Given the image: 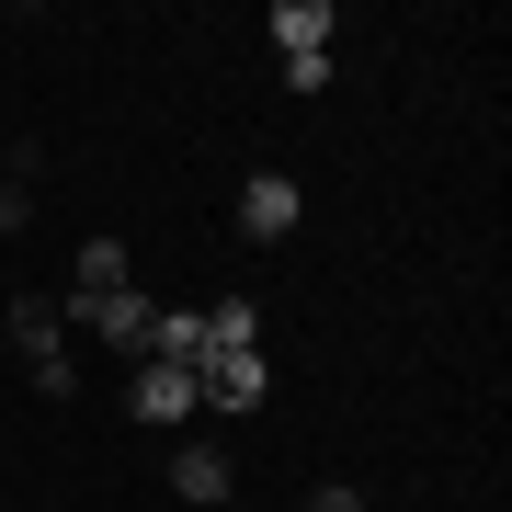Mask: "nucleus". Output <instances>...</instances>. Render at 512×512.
Here are the masks:
<instances>
[{
    "label": "nucleus",
    "instance_id": "4",
    "mask_svg": "<svg viewBox=\"0 0 512 512\" xmlns=\"http://www.w3.org/2000/svg\"><path fill=\"white\" fill-rule=\"evenodd\" d=\"M126 410L148 421V433H171V421H183V410H205V399H194V365H137Z\"/></svg>",
    "mask_w": 512,
    "mask_h": 512
},
{
    "label": "nucleus",
    "instance_id": "3",
    "mask_svg": "<svg viewBox=\"0 0 512 512\" xmlns=\"http://www.w3.org/2000/svg\"><path fill=\"white\" fill-rule=\"evenodd\" d=\"M57 319L92 330V342H114V353H148V296H137V285H126V296H69Z\"/></svg>",
    "mask_w": 512,
    "mask_h": 512
},
{
    "label": "nucleus",
    "instance_id": "1",
    "mask_svg": "<svg viewBox=\"0 0 512 512\" xmlns=\"http://www.w3.org/2000/svg\"><path fill=\"white\" fill-rule=\"evenodd\" d=\"M0 353H23L35 399H80V365H69V319H57L46 296H12V308H0Z\"/></svg>",
    "mask_w": 512,
    "mask_h": 512
},
{
    "label": "nucleus",
    "instance_id": "11",
    "mask_svg": "<svg viewBox=\"0 0 512 512\" xmlns=\"http://www.w3.org/2000/svg\"><path fill=\"white\" fill-rule=\"evenodd\" d=\"M308 512H365V490H353V478H319V490H308Z\"/></svg>",
    "mask_w": 512,
    "mask_h": 512
},
{
    "label": "nucleus",
    "instance_id": "8",
    "mask_svg": "<svg viewBox=\"0 0 512 512\" xmlns=\"http://www.w3.org/2000/svg\"><path fill=\"white\" fill-rule=\"evenodd\" d=\"M69 296H126V239H80V274Z\"/></svg>",
    "mask_w": 512,
    "mask_h": 512
},
{
    "label": "nucleus",
    "instance_id": "2",
    "mask_svg": "<svg viewBox=\"0 0 512 512\" xmlns=\"http://www.w3.org/2000/svg\"><path fill=\"white\" fill-rule=\"evenodd\" d=\"M194 399H205V410H262V399H274V365H262V342H205Z\"/></svg>",
    "mask_w": 512,
    "mask_h": 512
},
{
    "label": "nucleus",
    "instance_id": "6",
    "mask_svg": "<svg viewBox=\"0 0 512 512\" xmlns=\"http://www.w3.org/2000/svg\"><path fill=\"white\" fill-rule=\"evenodd\" d=\"M239 228H251V239H285L296 228V183H285V171H251V183H239Z\"/></svg>",
    "mask_w": 512,
    "mask_h": 512
},
{
    "label": "nucleus",
    "instance_id": "9",
    "mask_svg": "<svg viewBox=\"0 0 512 512\" xmlns=\"http://www.w3.org/2000/svg\"><path fill=\"white\" fill-rule=\"evenodd\" d=\"M23 205H35V148H12V160H0V239L23 228Z\"/></svg>",
    "mask_w": 512,
    "mask_h": 512
},
{
    "label": "nucleus",
    "instance_id": "10",
    "mask_svg": "<svg viewBox=\"0 0 512 512\" xmlns=\"http://www.w3.org/2000/svg\"><path fill=\"white\" fill-rule=\"evenodd\" d=\"M205 319V342H262V308L251 296H217V308H194Z\"/></svg>",
    "mask_w": 512,
    "mask_h": 512
},
{
    "label": "nucleus",
    "instance_id": "5",
    "mask_svg": "<svg viewBox=\"0 0 512 512\" xmlns=\"http://www.w3.org/2000/svg\"><path fill=\"white\" fill-rule=\"evenodd\" d=\"M228 490H239V478H228L217 444H171V501H205V512H217Z\"/></svg>",
    "mask_w": 512,
    "mask_h": 512
},
{
    "label": "nucleus",
    "instance_id": "7",
    "mask_svg": "<svg viewBox=\"0 0 512 512\" xmlns=\"http://www.w3.org/2000/svg\"><path fill=\"white\" fill-rule=\"evenodd\" d=\"M274 46L285 57H330V0H274Z\"/></svg>",
    "mask_w": 512,
    "mask_h": 512
}]
</instances>
